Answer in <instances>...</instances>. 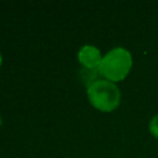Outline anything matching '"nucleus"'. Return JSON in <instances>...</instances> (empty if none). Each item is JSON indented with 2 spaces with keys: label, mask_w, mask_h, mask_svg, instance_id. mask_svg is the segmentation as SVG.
<instances>
[{
  "label": "nucleus",
  "mask_w": 158,
  "mask_h": 158,
  "mask_svg": "<svg viewBox=\"0 0 158 158\" xmlns=\"http://www.w3.org/2000/svg\"><path fill=\"white\" fill-rule=\"evenodd\" d=\"M0 125H1V116H0Z\"/></svg>",
  "instance_id": "6"
},
{
  "label": "nucleus",
  "mask_w": 158,
  "mask_h": 158,
  "mask_svg": "<svg viewBox=\"0 0 158 158\" xmlns=\"http://www.w3.org/2000/svg\"><path fill=\"white\" fill-rule=\"evenodd\" d=\"M1 63H2V56H1V53H0V65H1Z\"/></svg>",
  "instance_id": "5"
},
{
  "label": "nucleus",
  "mask_w": 158,
  "mask_h": 158,
  "mask_svg": "<svg viewBox=\"0 0 158 158\" xmlns=\"http://www.w3.org/2000/svg\"><path fill=\"white\" fill-rule=\"evenodd\" d=\"M78 60L85 68L95 69V68L100 67L102 57H101V53H100L99 48H96L95 46L85 44L78 52Z\"/></svg>",
  "instance_id": "3"
},
{
  "label": "nucleus",
  "mask_w": 158,
  "mask_h": 158,
  "mask_svg": "<svg viewBox=\"0 0 158 158\" xmlns=\"http://www.w3.org/2000/svg\"><path fill=\"white\" fill-rule=\"evenodd\" d=\"M149 131H151V133L156 138H158V115H156L151 120V122H149Z\"/></svg>",
  "instance_id": "4"
},
{
  "label": "nucleus",
  "mask_w": 158,
  "mask_h": 158,
  "mask_svg": "<svg viewBox=\"0 0 158 158\" xmlns=\"http://www.w3.org/2000/svg\"><path fill=\"white\" fill-rule=\"evenodd\" d=\"M86 94L90 104L100 111L110 112L120 105L121 94L118 88L106 79H99L90 83Z\"/></svg>",
  "instance_id": "2"
},
{
  "label": "nucleus",
  "mask_w": 158,
  "mask_h": 158,
  "mask_svg": "<svg viewBox=\"0 0 158 158\" xmlns=\"http://www.w3.org/2000/svg\"><path fill=\"white\" fill-rule=\"evenodd\" d=\"M132 67V57L131 53L122 48L116 47L110 49L101 60L99 67V72L101 75L106 78L109 81H120L127 77L130 69Z\"/></svg>",
  "instance_id": "1"
}]
</instances>
